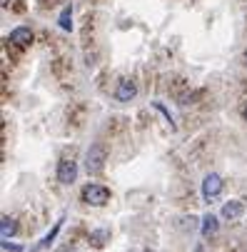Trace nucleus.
Segmentation results:
<instances>
[{
  "label": "nucleus",
  "mask_w": 247,
  "mask_h": 252,
  "mask_svg": "<svg viewBox=\"0 0 247 252\" xmlns=\"http://www.w3.org/2000/svg\"><path fill=\"white\" fill-rule=\"evenodd\" d=\"M242 118H245V120H247V107H245V110H242Z\"/></svg>",
  "instance_id": "16"
},
{
  "label": "nucleus",
  "mask_w": 247,
  "mask_h": 252,
  "mask_svg": "<svg viewBox=\"0 0 247 252\" xmlns=\"http://www.w3.org/2000/svg\"><path fill=\"white\" fill-rule=\"evenodd\" d=\"M8 40H10L13 45H18V48H28V45L32 43V30H30V28H25V25H20V28L10 30Z\"/></svg>",
  "instance_id": "6"
},
{
  "label": "nucleus",
  "mask_w": 247,
  "mask_h": 252,
  "mask_svg": "<svg viewBox=\"0 0 247 252\" xmlns=\"http://www.w3.org/2000/svg\"><path fill=\"white\" fill-rule=\"evenodd\" d=\"M15 232H18V222H15L13 218H8V215H5V218L0 220V235H3V240H10Z\"/></svg>",
  "instance_id": "9"
},
{
  "label": "nucleus",
  "mask_w": 247,
  "mask_h": 252,
  "mask_svg": "<svg viewBox=\"0 0 247 252\" xmlns=\"http://www.w3.org/2000/svg\"><path fill=\"white\" fill-rule=\"evenodd\" d=\"M155 110H160V113H162V115L167 118V123L172 125V118H170V113H167V107H165V105H160V102H155ZM172 127H175V125H172Z\"/></svg>",
  "instance_id": "13"
},
{
  "label": "nucleus",
  "mask_w": 247,
  "mask_h": 252,
  "mask_svg": "<svg viewBox=\"0 0 247 252\" xmlns=\"http://www.w3.org/2000/svg\"><path fill=\"white\" fill-rule=\"evenodd\" d=\"M62 220H65V218H60V220L55 222V227H53V230H50V232H48V235L43 237V242L38 245V250H43V247H48V245H50V242L55 240V235H58V232H60V227H62Z\"/></svg>",
  "instance_id": "12"
},
{
  "label": "nucleus",
  "mask_w": 247,
  "mask_h": 252,
  "mask_svg": "<svg viewBox=\"0 0 247 252\" xmlns=\"http://www.w3.org/2000/svg\"><path fill=\"white\" fill-rule=\"evenodd\" d=\"M108 240H110V230H105V227L90 232V245H93V247H102Z\"/></svg>",
  "instance_id": "10"
},
{
  "label": "nucleus",
  "mask_w": 247,
  "mask_h": 252,
  "mask_svg": "<svg viewBox=\"0 0 247 252\" xmlns=\"http://www.w3.org/2000/svg\"><path fill=\"white\" fill-rule=\"evenodd\" d=\"M135 95H137V85L130 78L118 80V88H115V100L118 102H130V100H135Z\"/></svg>",
  "instance_id": "5"
},
{
  "label": "nucleus",
  "mask_w": 247,
  "mask_h": 252,
  "mask_svg": "<svg viewBox=\"0 0 247 252\" xmlns=\"http://www.w3.org/2000/svg\"><path fill=\"white\" fill-rule=\"evenodd\" d=\"M80 200L85 205H93V207H102L105 202L110 200V190L105 185H97V183H88L83 190H80Z\"/></svg>",
  "instance_id": "1"
},
{
  "label": "nucleus",
  "mask_w": 247,
  "mask_h": 252,
  "mask_svg": "<svg viewBox=\"0 0 247 252\" xmlns=\"http://www.w3.org/2000/svg\"><path fill=\"white\" fill-rule=\"evenodd\" d=\"M0 5H3V8H8V5H10V0H0Z\"/></svg>",
  "instance_id": "15"
},
{
  "label": "nucleus",
  "mask_w": 247,
  "mask_h": 252,
  "mask_svg": "<svg viewBox=\"0 0 247 252\" xmlns=\"http://www.w3.org/2000/svg\"><path fill=\"white\" fill-rule=\"evenodd\" d=\"M245 58H247V53H245Z\"/></svg>",
  "instance_id": "17"
},
{
  "label": "nucleus",
  "mask_w": 247,
  "mask_h": 252,
  "mask_svg": "<svg viewBox=\"0 0 247 252\" xmlns=\"http://www.w3.org/2000/svg\"><path fill=\"white\" fill-rule=\"evenodd\" d=\"M222 188H225V180L217 175V172H210V175H205V180H202V188H200V192H202V200H215L220 192H222Z\"/></svg>",
  "instance_id": "3"
},
{
  "label": "nucleus",
  "mask_w": 247,
  "mask_h": 252,
  "mask_svg": "<svg viewBox=\"0 0 247 252\" xmlns=\"http://www.w3.org/2000/svg\"><path fill=\"white\" fill-rule=\"evenodd\" d=\"M55 175H58V180H60L62 185H73L75 180H78V162H75L73 158H62V160L58 162Z\"/></svg>",
  "instance_id": "4"
},
{
  "label": "nucleus",
  "mask_w": 247,
  "mask_h": 252,
  "mask_svg": "<svg viewBox=\"0 0 247 252\" xmlns=\"http://www.w3.org/2000/svg\"><path fill=\"white\" fill-rule=\"evenodd\" d=\"M242 212H245V205H242L240 200H230V202H225L222 210H220V215H222L225 220H237V218H242Z\"/></svg>",
  "instance_id": "7"
},
{
  "label": "nucleus",
  "mask_w": 247,
  "mask_h": 252,
  "mask_svg": "<svg viewBox=\"0 0 247 252\" xmlns=\"http://www.w3.org/2000/svg\"><path fill=\"white\" fill-rule=\"evenodd\" d=\"M217 230H220V222H217V218H215V215H205V218H202V227H200L202 237L215 235Z\"/></svg>",
  "instance_id": "8"
},
{
  "label": "nucleus",
  "mask_w": 247,
  "mask_h": 252,
  "mask_svg": "<svg viewBox=\"0 0 247 252\" xmlns=\"http://www.w3.org/2000/svg\"><path fill=\"white\" fill-rule=\"evenodd\" d=\"M105 162H108V148L102 145V142H95V145H90L88 155H85V170L90 175H97L102 172Z\"/></svg>",
  "instance_id": "2"
},
{
  "label": "nucleus",
  "mask_w": 247,
  "mask_h": 252,
  "mask_svg": "<svg viewBox=\"0 0 247 252\" xmlns=\"http://www.w3.org/2000/svg\"><path fill=\"white\" fill-rule=\"evenodd\" d=\"M3 250H10V252H20V247H18V245H10L8 240H3Z\"/></svg>",
  "instance_id": "14"
},
{
  "label": "nucleus",
  "mask_w": 247,
  "mask_h": 252,
  "mask_svg": "<svg viewBox=\"0 0 247 252\" xmlns=\"http://www.w3.org/2000/svg\"><path fill=\"white\" fill-rule=\"evenodd\" d=\"M58 25H60L62 30H70V28H73V8H70V5H65V8H62Z\"/></svg>",
  "instance_id": "11"
}]
</instances>
